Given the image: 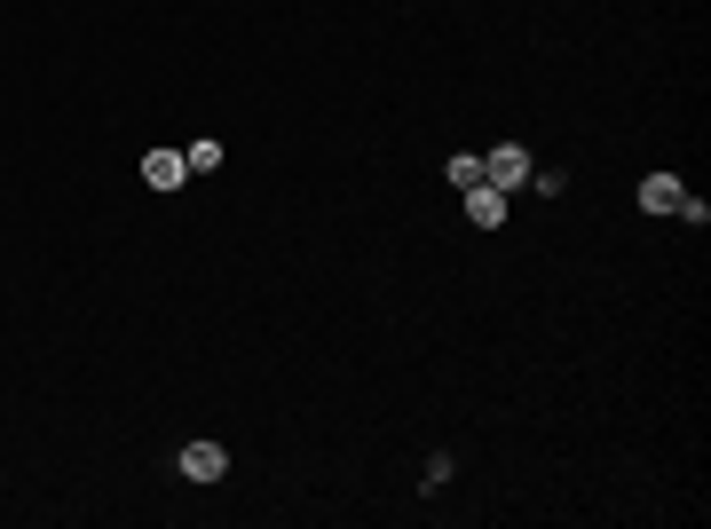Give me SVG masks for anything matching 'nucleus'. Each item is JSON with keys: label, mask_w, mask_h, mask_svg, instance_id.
<instances>
[{"label": "nucleus", "mask_w": 711, "mask_h": 529, "mask_svg": "<svg viewBox=\"0 0 711 529\" xmlns=\"http://www.w3.org/2000/svg\"><path fill=\"white\" fill-rule=\"evenodd\" d=\"M174 467H183L191 482H222V474H230V451H222V443H183V459H174Z\"/></svg>", "instance_id": "f03ea898"}, {"label": "nucleus", "mask_w": 711, "mask_h": 529, "mask_svg": "<svg viewBox=\"0 0 711 529\" xmlns=\"http://www.w3.org/2000/svg\"><path fill=\"white\" fill-rule=\"evenodd\" d=\"M483 183H490V190H522V183H529V150H514V143L490 150V158H483Z\"/></svg>", "instance_id": "f257e3e1"}, {"label": "nucleus", "mask_w": 711, "mask_h": 529, "mask_svg": "<svg viewBox=\"0 0 711 529\" xmlns=\"http://www.w3.org/2000/svg\"><path fill=\"white\" fill-rule=\"evenodd\" d=\"M451 183H459V190H475V183H483V158H475V150H459V158H451Z\"/></svg>", "instance_id": "0eeeda50"}, {"label": "nucleus", "mask_w": 711, "mask_h": 529, "mask_svg": "<svg viewBox=\"0 0 711 529\" xmlns=\"http://www.w3.org/2000/svg\"><path fill=\"white\" fill-rule=\"evenodd\" d=\"M467 222H475V229H498V222H506V190L475 183V190H467Z\"/></svg>", "instance_id": "39448f33"}, {"label": "nucleus", "mask_w": 711, "mask_h": 529, "mask_svg": "<svg viewBox=\"0 0 711 529\" xmlns=\"http://www.w3.org/2000/svg\"><path fill=\"white\" fill-rule=\"evenodd\" d=\"M680 198H688L680 174H649V183H641V206H649V214H680Z\"/></svg>", "instance_id": "20e7f679"}, {"label": "nucleus", "mask_w": 711, "mask_h": 529, "mask_svg": "<svg viewBox=\"0 0 711 529\" xmlns=\"http://www.w3.org/2000/svg\"><path fill=\"white\" fill-rule=\"evenodd\" d=\"M143 183H150V190H183V183H191V158H183V150H150V158H143Z\"/></svg>", "instance_id": "7ed1b4c3"}, {"label": "nucleus", "mask_w": 711, "mask_h": 529, "mask_svg": "<svg viewBox=\"0 0 711 529\" xmlns=\"http://www.w3.org/2000/svg\"><path fill=\"white\" fill-rule=\"evenodd\" d=\"M183 158H191V174H214V166H222V143H214V135H198Z\"/></svg>", "instance_id": "423d86ee"}]
</instances>
